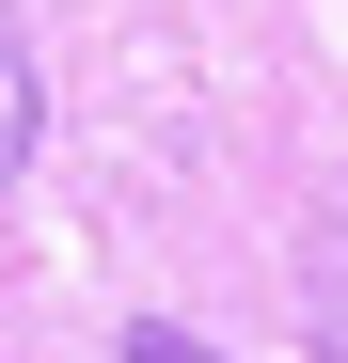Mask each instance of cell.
Returning a JSON list of instances; mask_svg holds the SVG:
<instances>
[{
  "mask_svg": "<svg viewBox=\"0 0 348 363\" xmlns=\"http://www.w3.org/2000/svg\"><path fill=\"white\" fill-rule=\"evenodd\" d=\"M32 127H48V79H32V32H16V0H0V190L32 174Z\"/></svg>",
  "mask_w": 348,
  "mask_h": 363,
  "instance_id": "obj_1",
  "label": "cell"
},
{
  "mask_svg": "<svg viewBox=\"0 0 348 363\" xmlns=\"http://www.w3.org/2000/svg\"><path fill=\"white\" fill-rule=\"evenodd\" d=\"M317 363H348V237L317 253Z\"/></svg>",
  "mask_w": 348,
  "mask_h": 363,
  "instance_id": "obj_2",
  "label": "cell"
},
{
  "mask_svg": "<svg viewBox=\"0 0 348 363\" xmlns=\"http://www.w3.org/2000/svg\"><path fill=\"white\" fill-rule=\"evenodd\" d=\"M127 363H222V347H206V332H174V316H143V332H127Z\"/></svg>",
  "mask_w": 348,
  "mask_h": 363,
  "instance_id": "obj_3",
  "label": "cell"
}]
</instances>
